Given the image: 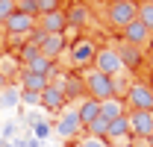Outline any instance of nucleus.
I'll return each mask as SVG.
<instances>
[{
  "label": "nucleus",
  "instance_id": "1",
  "mask_svg": "<svg viewBox=\"0 0 153 147\" xmlns=\"http://www.w3.org/2000/svg\"><path fill=\"white\" fill-rule=\"evenodd\" d=\"M82 85H85V97H91L97 103H103L109 97H118V82H115L112 76L97 74L94 68H88V71L82 74Z\"/></svg>",
  "mask_w": 153,
  "mask_h": 147
},
{
  "label": "nucleus",
  "instance_id": "34",
  "mask_svg": "<svg viewBox=\"0 0 153 147\" xmlns=\"http://www.w3.org/2000/svg\"><path fill=\"white\" fill-rule=\"evenodd\" d=\"M147 65H150V74H153V53H150V59H147Z\"/></svg>",
  "mask_w": 153,
  "mask_h": 147
},
{
  "label": "nucleus",
  "instance_id": "12",
  "mask_svg": "<svg viewBox=\"0 0 153 147\" xmlns=\"http://www.w3.org/2000/svg\"><path fill=\"white\" fill-rule=\"evenodd\" d=\"M56 132L62 135V138H76V135L82 132V124H79V118H76V112H74V109H71V112H65V115L59 118Z\"/></svg>",
  "mask_w": 153,
  "mask_h": 147
},
{
  "label": "nucleus",
  "instance_id": "27",
  "mask_svg": "<svg viewBox=\"0 0 153 147\" xmlns=\"http://www.w3.org/2000/svg\"><path fill=\"white\" fill-rule=\"evenodd\" d=\"M56 9H59V0H38V15H47Z\"/></svg>",
  "mask_w": 153,
  "mask_h": 147
},
{
  "label": "nucleus",
  "instance_id": "22",
  "mask_svg": "<svg viewBox=\"0 0 153 147\" xmlns=\"http://www.w3.org/2000/svg\"><path fill=\"white\" fill-rule=\"evenodd\" d=\"M138 21L153 33V3L150 0H141V3H138Z\"/></svg>",
  "mask_w": 153,
  "mask_h": 147
},
{
  "label": "nucleus",
  "instance_id": "2",
  "mask_svg": "<svg viewBox=\"0 0 153 147\" xmlns=\"http://www.w3.org/2000/svg\"><path fill=\"white\" fill-rule=\"evenodd\" d=\"M106 21L115 30H127L133 21H138V0H112L106 9Z\"/></svg>",
  "mask_w": 153,
  "mask_h": 147
},
{
  "label": "nucleus",
  "instance_id": "29",
  "mask_svg": "<svg viewBox=\"0 0 153 147\" xmlns=\"http://www.w3.org/2000/svg\"><path fill=\"white\" fill-rule=\"evenodd\" d=\"M21 103H27V106H38V103H41V94H36V91H21Z\"/></svg>",
  "mask_w": 153,
  "mask_h": 147
},
{
  "label": "nucleus",
  "instance_id": "13",
  "mask_svg": "<svg viewBox=\"0 0 153 147\" xmlns=\"http://www.w3.org/2000/svg\"><path fill=\"white\" fill-rule=\"evenodd\" d=\"M133 135V129H130V118L127 115H121V118H115L112 124L106 127V141H124V138H130Z\"/></svg>",
  "mask_w": 153,
  "mask_h": 147
},
{
  "label": "nucleus",
  "instance_id": "5",
  "mask_svg": "<svg viewBox=\"0 0 153 147\" xmlns=\"http://www.w3.org/2000/svg\"><path fill=\"white\" fill-rule=\"evenodd\" d=\"M94 56H97V47L91 38H76L71 44V65H76V68H91Z\"/></svg>",
  "mask_w": 153,
  "mask_h": 147
},
{
  "label": "nucleus",
  "instance_id": "38",
  "mask_svg": "<svg viewBox=\"0 0 153 147\" xmlns=\"http://www.w3.org/2000/svg\"><path fill=\"white\" fill-rule=\"evenodd\" d=\"M150 3H153V0H150Z\"/></svg>",
  "mask_w": 153,
  "mask_h": 147
},
{
  "label": "nucleus",
  "instance_id": "20",
  "mask_svg": "<svg viewBox=\"0 0 153 147\" xmlns=\"http://www.w3.org/2000/svg\"><path fill=\"white\" fill-rule=\"evenodd\" d=\"M65 18H68V27H85V24H88V6L74 3V6L65 12Z\"/></svg>",
  "mask_w": 153,
  "mask_h": 147
},
{
  "label": "nucleus",
  "instance_id": "35",
  "mask_svg": "<svg viewBox=\"0 0 153 147\" xmlns=\"http://www.w3.org/2000/svg\"><path fill=\"white\" fill-rule=\"evenodd\" d=\"M115 147H130V144H127V141H121V144H115Z\"/></svg>",
  "mask_w": 153,
  "mask_h": 147
},
{
  "label": "nucleus",
  "instance_id": "14",
  "mask_svg": "<svg viewBox=\"0 0 153 147\" xmlns=\"http://www.w3.org/2000/svg\"><path fill=\"white\" fill-rule=\"evenodd\" d=\"M74 112H76V118H79V124H82V129H85L91 121H97V115H100V103L91 100V97H82L79 106H76Z\"/></svg>",
  "mask_w": 153,
  "mask_h": 147
},
{
  "label": "nucleus",
  "instance_id": "18",
  "mask_svg": "<svg viewBox=\"0 0 153 147\" xmlns=\"http://www.w3.org/2000/svg\"><path fill=\"white\" fill-rule=\"evenodd\" d=\"M62 50H65V38H62V36H44V41L38 44V53L47 56V59H53V62L59 59Z\"/></svg>",
  "mask_w": 153,
  "mask_h": 147
},
{
  "label": "nucleus",
  "instance_id": "8",
  "mask_svg": "<svg viewBox=\"0 0 153 147\" xmlns=\"http://www.w3.org/2000/svg\"><path fill=\"white\" fill-rule=\"evenodd\" d=\"M3 30L9 33L12 38H18V36H30L33 30H36V18H30V15H21V12H15L12 18L3 24Z\"/></svg>",
  "mask_w": 153,
  "mask_h": 147
},
{
  "label": "nucleus",
  "instance_id": "21",
  "mask_svg": "<svg viewBox=\"0 0 153 147\" xmlns=\"http://www.w3.org/2000/svg\"><path fill=\"white\" fill-rule=\"evenodd\" d=\"M21 103V88L18 85H6L3 91H0V106L3 109H12V106H18Z\"/></svg>",
  "mask_w": 153,
  "mask_h": 147
},
{
  "label": "nucleus",
  "instance_id": "28",
  "mask_svg": "<svg viewBox=\"0 0 153 147\" xmlns=\"http://www.w3.org/2000/svg\"><path fill=\"white\" fill-rule=\"evenodd\" d=\"M76 147H109V144H106V138H94V135H85V138H82V141H79Z\"/></svg>",
  "mask_w": 153,
  "mask_h": 147
},
{
  "label": "nucleus",
  "instance_id": "4",
  "mask_svg": "<svg viewBox=\"0 0 153 147\" xmlns=\"http://www.w3.org/2000/svg\"><path fill=\"white\" fill-rule=\"evenodd\" d=\"M91 68H94L97 74H103V76H112V79L124 71L121 56H118L115 47H97V56H94V62H91Z\"/></svg>",
  "mask_w": 153,
  "mask_h": 147
},
{
  "label": "nucleus",
  "instance_id": "19",
  "mask_svg": "<svg viewBox=\"0 0 153 147\" xmlns=\"http://www.w3.org/2000/svg\"><path fill=\"white\" fill-rule=\"evenodd\" d=\"M118 56H121V65H124V68H130V71H135V68L141 65V59H144L141 50L133 47V44H121V47H118Z\"/></svg>",
  "mask_w": 153,
  "mask_h": 147
},
{
  "label": "nucleus",
  "instance_id": "26",
  "mask_svg": "<svg viewBox=\"0 0 153 147\" xmlns=\"http://www.w3.org/2000/svg\"><path fill=\"white\" fill-rule=\"evenodd\" d=\"M47 135H50V124H44V121H36V124H33V138H36V141H44Z\"/></svg>",
  "mask_w": 153,
  "mask_h": 147
},
{
  "label": "nucleus",
  "instance_id": "25",
  "mask_svg": "<svg viewBox=\"0 0 153 147\" xmlns=\"http://www.w3.org/2000/svg\"><path fill=\"white\" fill-rule=\"evenodd\" d=\"M15 15V0H0V27Z\"/></svg>",
  "mask_w": 153,
  "mask_h": 147
},
{
  "label": "nucleus",
  "instance_id": "31",
  "mask_svg": "<svg viewBox=\"0 0 153 147\" xmlns=\"http://www.w3.org/2000/svg\"><path fill=\"white\" fill-rule=\"evenodd\" d=\"M6 85H9V79H6V76H3V74H0V91H3V88H6Z\"/></svg>",
  "mask_w": 153,
  "mask_h": 147
},
{
  "label": "nucleus",
  "instance_id": "36",
  "mask_svg": "<svg viewBox=\"0 0 153 147\" xmlns=\"http://www.w3.org/2000/svg\"><path fill=\"white\" fill-rule=\"evenodd\" d=\"M3 33H6V30H3V27H0V41H3Z\"/></svg>",
  "mask_w": 153,
  "mask_h": 147
},
{
  "label": "nucleus",
  "instance_id": "30",
  "mask_svg": "<svg viewBox=\"0 0 153 147\" xmlns=\"http://www.w3.org/2000/svg\"><path fill=\"white\" fill-rule=\"evenodd\" d=\"M15 132H18V127H15V124H6V127H3V138L9 141V138H15Z\"/></svg>",
  "mask_w": 153,
  "mask_h": 147
},
{
  "label": "nucleus",
  "instance_id": "16",
  "mask_svg": "<svg viewBox=\"0 0 153 147\" xmlns=\"http://www.w3.org/2000/svg\"><path fill=\"white\" fill-rule=\"evenodd\" d=\"M47 76H41V74H30V71H24L21 74V79H18V88L21 91H36V94H41L44 88H47Z\"/></svg>",
  "mask_w": 153,
  "mask_h": 147
},
{
  "label": "nucleus",
  "instance_id": "11",
  "mask_svg": "<svg viewBox=\"0 0 153 147\" xmlns=\"http://www.w3.org/2000/svg\"><path fill=\"white\" fill-rule=\"evenodd\" d=\"M59 85H62V91H65V100H82V94H85V85H82V76H79V74H65V76H59Z\"/></svg>",
  "mask_w": 153,
  "mask_h": 147
},
{
  "label": "nucleus",
  "instance_id": "23",
  "mask_svg": "<svg viewBox=\"0 0 153 147\" xmlns=\"http://www.w3.org/2000/svg\"><path fill=\"white\" fill-rule=\"evenodd\" d=\"M15 12L36 18V15H38V0H15Z\"/></svg>",
  "mask_w": 153,
  "mask_h": 147
},
{
  "label": "nucleus",
  "instance_id": "9",
  "mask_svg": "<svg viewBox=\"0 0 153 147\" xmlns=\"http://www.w3.org/2000/svg\"><path fill=\"white\" fill-rule=\"evenodd\" d=\"M65 103H68V100H65V91H62L59 79H56V82H47V88L41 91V106L50 109V112H59Z\"/></svg>",
  "mask_w": 153,
  "mask_h": 147
},
{
  "label": "nucleus",
  "instance_id": "37",
  "mask_svg": "<svg viewBox=\"0 0 153 147\" xmlns=\"http://www.w3.org/2000/svg\"><path fill=\"white\" fill-rule=\"evenodd\" d=\"M0 147H9V141H3V144H0Z\"/></svg>",
  "mask_w": 153,
  "mask_h": 147
},
{
  "label": "nucleus",
  "instance_id": "3",
  "mask_svg": "<svg viewBox=\"0 0 153 147\" xmlns=\"http://www.w3.org/2000/svg\"><path fill=\"white\" fill-rule=\"evenodd\" d=\"M124 103L130 106V112H153V85H147V82H133L127 88Z\"/></svg>",
  "mask_w": 153,
  "mask_h": 147
},
{
  "label": "nucleus",
  "instance_id": "7",
  "mask_svg": "<svg viewBox=\"0 0 153 147\" xmlns=\"http://www.w3.org/2000/svg\"><path fill=\"white\" fill-rule=\"evenodd\" d=\"M121 33H124V44H133V47H138V50L147 47V41L153 38V33L141 24V21H133V24H130L127 30H121Z\"/></svg>",
  "mask_w": 153,
  "mask_h": 147
},
{
  "label": "nucleus",
  "instance_id": "17",
  "mask_svg": "<svg viewBox=\"0 0 153 147\" xmlns=\"http://www.w3.org/2000/svg\"><path fill=\"white\" fill-rule=\"evenodd\" d=\"M24 71H30V74H41V76H47V79H50V76H53V71H56V62L38 53V56H33V59L24 65Z\"/></svg>",
  "mask_w": 153,
  "mask_h": 147
},
{
  "label": "nucleus",
  "instance_id": "24",
  "mask_svg": "<svg viewBox=\"0 0 153 147\" xmlns=\"http://www.w3.org/2000/svg\"><path fill=\"white\" fill-rule=\"evenodd\" d=\"M106 127H109V124L97 115V121H91V124L85 127V132H88V135H94V138H106Z\"/></svg>",
  "mask_w": 153,
  "mask_h": 147
},
{
  "label": "nucleus",
  "instance_id": "15",
  "mask_svg": "<svg viewBox=\"0 0 153 147\" xmlns=\"http://www.w3.org/2000/svg\"><path fill=\"white\" fill-rule=\"evenodd\" d=\"M121 115H127V103H124L121 97H109V100L100 103V118H103L106 124H112L115 118H121Z\"/></svg>",
  "mask_w": 153,
  "mask_h": 147
},
{
  "label": "nucleus",
  "instance_id": "6",
  "mask_svg": "<svg viewBox=\"0 0 153 147\" xmlns=\"http://www.w3.org/2000/svg\"><path fill=\"white\" fill-rule=\"evenodd\" d=\"M38 30H41L44 36H62V33L68 30V18H65V12L56 9V12L38 15Z\"/></svg>",
  "mask_w": 153,
  "mask_h": 147
},
{
  "label": "nucleus",
  "instance_id": "33",
  "mask_svg": "<svg viewBox=\"0 0 153 147\" xmlns=\"http://www.w3.org/2000/svg\"><path fill=\"white\" fill-rule=\"evenodd\" d=\"M144 141H147V147H153V132L147 135V138H144Z\"/></svg>",
  "mask_w": 153,
  "mask_h": 147
},
{
  "label": "nucleus",
  "instance_id": "32",
  "mask_svg": "<svg viewBox=\"0 0 153 147\" xmlns=\"http://www.w3.org/2000/svg\"><path fill=\"white\" fill-rule=\"evenodd\" d=\"M15 147H30V141H15Z\"/></svg>",
  "mask_w": 153,
  "mask_h": 147
},
{
  "label": "nucleus",
  "instance_id": "10",
  "mask_svg": "<svg viewBox=\"0 0 153 147\" xmlns=\"http://www.w3.org/2000/svg\"><path fill=\"white\" fill-rule=\"evenodd\" d=\"M127 118H130V129H133V135L147 138V135L153 132V112H130Z\"/></svg>",
  "mask_w": 153,
  "mask_h": 147
}]
</instances>
